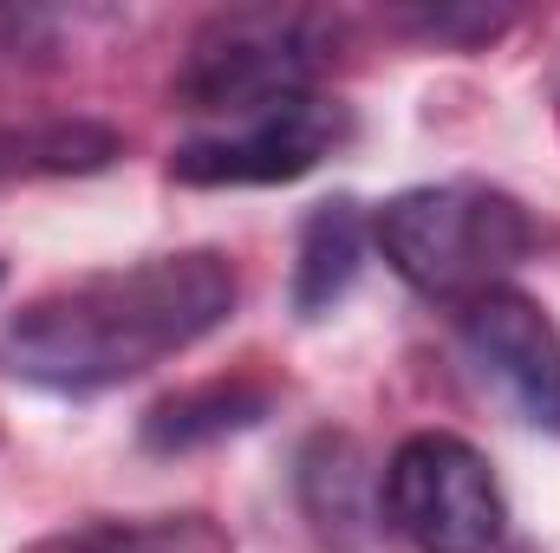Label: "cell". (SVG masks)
Listing matches in <instances>:
<instances>
[{
  "instance_id": "7a4b0ae2",
  "label": "cell",
  "mask_w": 560,
  "mask_h": 553,
  "mask_svg": "<svg viewBox=\"0 0 560 553\" xmlns=\"http://www.w3.org/2000/svg\"><path fill=\"white\" fill-rule=\"evenodd\" d=\"M372 242L405 286L463 306V299L502 286V274L522 268L541 235L509 189L423 183V189H398L372 215Z\"/></svg>"
},
{
  "instance_id": "3957f363",
  "label": "cell",
  "mask_w": 560,
  "mask_h": 553,
  "mask_svg": "<svg viewBox=\"0 0 560 553\" xmlns=\"http://www.w3.org/2000/svg\"><path fill=\"white\" fill-rule=\"evenodd\" d=\"M313 66H319V33H313L306 13L235 7V13H215L189 39V59H183L170 92L196 118L242 125V118L275 111L287 98H306Z\"/></svg>"
},
{
  "instance_id": "30bf717a",
  "label": "cell",
  "mask_w": 560,
  "mask_h": 553,
  "mask_svg": "<svg viewBox=\"0 0 560 553\" xmlns=\"http://www.w3.org/2000/svg\"><path fill=\"white\" fill-rule=\"evenodd\" d=\"M0 280H7V268H0Z\"/></svg>"
},
{
  "instance_id": "ba28073f",
  "label": "cell",
  "mask_w": 560,
  "mask_h": 553,
  "mask_svg": "<svg viewBox=\"0 0 560 553\" xmlns=\"http://www.w3.org/2000/svg\"><path fill=\"white\" fill-rule=\"evenodd\" d=\"M268 416V391H248V385H202V391H183V398H163L156 411L143 416V449H196V443H215V436H235V430H255Z\"/></svg>"
},
{
  "instance_id": "6da1fadb",
  "label": "cell",
  "mask_w": 560,
  "mask_h": 553,
  "mask_svg": "<svg viewBox=\"0 0 560 553\" xmlns=\"http://www.w3.org/2000/svg\"><path fill=\"white\" fill-rule=\"evenodd\" d=\"M242 299L229 255L183 248L98 268L26 299L0 332V365L39 391H112L202 345Z\"/></svg>"
},
{
  "instance_id": "5b68a950",
  "label": "cell",
  "mask_w": 560,
  "mask_h": 553,
  "mask_svg": "<svg viewBox=\"0 0 560 553\" xmlns=\"http://www.w3.org/2000/svg\"><path fill=\"white\" fill-rule=\"evenodd\" d=\"M352 131L339 98H287L275 111H255L242 125H215L196 131L170 150V176L196 183V189H248V183H293L306 169H319V156H332Z\"/></svg>"
},
{
  "instance_id": "277c9868",
  "label": "cell",
  "mask_w": 560,
  "mask_h": 553,
  "mask_svg": "<svg viewBox=\"0 0 560 553\" xmlns=\"http://www.w3.org/2000/svg\"><path fill=\"white\" fill-rule=\"evenodd\" d=\"M378 502L418 553H495L509 534V502L489 456L450 430H418L392 449Z\"/></svg>"
},
{
  "instance_id": "8992f818",
  "label": "cell",
  "mask_w": 560,
  "mask_h": 553,
  "mask_svg": "<svg viewBox=\"0 0 560 553\" xmlns=\"http://www.w3.org/2000/svg\"><path fill=\"white\" fill-rule=\"evenodd\" d=\"M463 352L476 358V372L528 416L535 430L560 436V326L515 286H489L476 299H463L456 313Z\"/></svg>"
},
{
  "instance_id": "52a82bcc",
  "label": "cell",
  "mask_w": 560,
  "mask_h": 553,
  "mask_svg": "<svg viewBox=\"0 0 560 553\" xmlns=\"http://www.w3.org/2000/svg\"><path fill=\"white\" fill-rule=\"evenodd\" d=\"M359 268H365V215H359L352 196H332V202H319L300 222V248H293V313L300 319L332 313L352 293Z\"/></svg>"
},
{
  "instance_id": "9c48e42d",
  "label": "cell",
  "mask_w": 560,
  "mask_h": 553,
  "mask_svg": "<svg viewBox=\"0 0 560 553\" xmlns=\"http://www.w3.org/2000/svg\"><path fill=\"white\" fill-rule=\"evenodd\" d=\"M118 143L112 131L66 125V131H7L0 138V176L7 169H98Z\"/></svg>"
}]
</instances>
